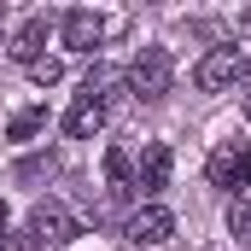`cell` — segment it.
I'll use <instances>...</instances> for the list:
<instances>
[{
  "label": "cell",
  "instance_id": "obj_1",
  "mask_svg": "<svg viewBox=\"0 0 251 251\" xmlns=\"http://www.w3.org/2000/svg\"><path fill=\"white\" fill-rule=\"evenodd\" d=\"M123 82H128V94H134V100H164V94H170V82H176V59H170L164 47H140V53L128 59Z\"/></svg>",
  "mask_w": 251,
  "mask_h": 251
},
{
  "label": "cell",
  "instance_id": "obj_2",
  "mask_svg": "<svg viewBox=\"0 0 251 251\" xmlns=\"http://www.w3.org/2000/svg\"><path fill=\"white\" fill-rule=\"evenodd\" d=\"M70 240H76V216H70L64 204L47 199V204H35V210H29V222H24V240H18V246H24V251H59V246H70Z\"/></svg>",
  "mask_w": 251,
  "mask_h": 251
},
{
  "label": "cell",
  "instance_id": "obj_3",
  "mask_svg": "<svg viewBox=\"0 0 251 251\" xmlns=\"http://www.w3.org/2000/svg\"><path fill=\"white\" fill-rule=\"evenodd\" d=\"M193 82H199V94H228V88L251 82V59L240 47H210L199 59V70H193Z\"/></svg>",
  "mask_w": 251,
  "mask_h": 251
},
{
  "label": "cell",
  "instance_id": "obj_4",
  "mask_svg": "<svg viewBox=\"0 0 251 251\" xmlns=\"http://www.w3.org/2000/svg\"><path fill=\"white\" fill-rule=\"evenodd\" d=\"M204 176H210V187H222V193H240V187L251 181V146H246V140H222V146L210 152Z\"/></svg>",
  "mask_w": 251,
  "mask_h": 251
},
{
  "label": "cell",
  "instance_id": "obj_5",
  "mask_svg": "<svg viewBox=\"0 0 251 251\" xmlns=\"http://www.w3.org/2000/svg\"><path fill=\"white\" fill-rule=\"evenodd\" d=\"M170 234H176V216H170L164 204H140V210L123 222V240H128V246H164Z\"/></svg>",
  "mask_w": 251,
  "mask_h": 251
},
{
  "label": "cell",
  "instance_id": "obj_6",
  "mask_svg": "<svg viewBox=\"0 0 251 251\" xmlns=\"http://www.w3.org/2000/svg\"><path fill=\"white\" fill-rule=\"evenodd\" d=\"M170 146L164 140H152L146 152H140V170H134V199H158V193L170 187Z\"/></svg>",
  "mask_w": 251,
  "mask_h": 251
},
{
  "label": "cell",
  "instance_id": "obj_7",
  "mask_svg": "<svg viewBox=\"0 0 251 251\" xmlns=\"http://www.w3.org/2000/svg\"><path fill=\"white\" fill-rule=\"evenodd\" d=\"M59 35H64V47H70V53H94V47L105 41V18L76 6V12H64V18H59Z\"/></svg>",
  "mask_w": 251,
  "mask_h": 251
},
{
  "label": "cell",
  "instance_id": "obj_8",
  "mask_svg": "<svg viewBox=\"0 0 251 251\" xmlns=\"http://www.w3.org/2000/svg\"><path fill=\"white\" fill-rule=\"evenodd\" d=\"M47 29H53V18H47V12L24 18V24H18V35H12V59H18V64H35V59H41V47H47Z\"/></svg>",
  "mask_w": 251,
  "mask_h": 251
},
{
  "label": "cell",
  "instance_id": "obj_9",
  "mask_svg": "<svg viewBox=\"0 0 251 251\" xmlns=\"http://www.w3.org/2000/svg\"><path fill=\"white\" fill-rule=\"evenodd\" d=\"M105 181H111V199H134V170H128V152H123V146L105 152Z\"/></svg>",
  "mask_w": 251,
  "mask_h": 251
},
{
  "label": "cell",
  "instance_id": "obj_10",
  "mask_svg": "<svg viewBox=\"0 0 251 251\" xmlns=\"http://www.w3.org/2000/svg\"><path fill=\"white\" fill-rule=\"evenodd\" d=\"M47 128V111L35 105V111H18L12 123H6V140H29V134H41Z\"/></svg>",
  "mask_w": 251,
  "mask_h": 251
},
{
  "label": "cell",
  "instance_id": "obj_11",
  "mask_svg": "<svg viewBox=\"0 0 251 251\" xmlns=\"http://www.w3.org/2000/svg\"><path fill=\"white\" fill-rule=\"evenodd\" d=\"M228 234L251 246V199H228Z\"/></svg>",
  "mask_w": 251,
  "mask_h": 251
},
{
  "label": "cell",
  "instance_id": "obj_12",
  "mask_svg": "<svg viewBox=\"0 0 251 251\" xmlns=\"http://www.w3.org/2000/svg\"><path fill=\"white\" fill-rule=\"evenodd\" d=\"M29 76H35L41 88H53V82H59V76H64V64H59V59H47V53H41V59L29 64Z\"/></svg>",
  "mask_w": 251,
  "mask_h": 251
},
{
  "label": "cell",
  "instance_id": "obj_13",
  "mask_svg": "<svg viewBox=\"0 0 251 251\" xmlns=\"http://www.w3.org/2000/svg\"><path fill=\"white\" fill-rule=\"evenodd\" d=\"M246 117H251V94H246Z\"/></svg>",
  "mask_w": 251,
  "mask_h": 251
}]
</instances>
